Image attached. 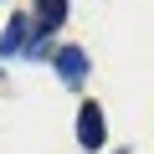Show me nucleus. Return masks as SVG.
Returning a JSON list of instances; mask_svg holds the SVG:
<instances>
[{"instance_id":"obj_1","label":"nucleus","mask_w":154,"mask_h":154,"mask_svg":"<svg viewBox=\"0 0 154 154\" xmlns=\"http://www.w3.org/2000/svg\"><path fill=\"white\" fill-rule=\"evenodd\" d=\"M77 139H82V149H103V108L98 103H88L77 113Z\"/></svg>"},{"instance_id":"obj_2","label":"nucleus","mask_w":154,"mask_h":154,"mask_svg":"<svg viewBox=\"0 0 154 154\" xmlns=\"http://www.w3.org/2000/svg\"><path fill=\"white\" fill-rule=\"evenodd\" d=\"M57 72H62V82H82V77H88V57H82V46H62L57 51Z\"/></svg>"},{"instance_id":"obj_3","label":"nucleus","mask_w":154,"mask_h":154,"mask_svg":"<svg viewBox=\"0 0 154 154\" xmlns=\"http://www.w3.org/2000/svg\"><path fill=\"white\" fill-rule=\"evenodd\" d=\"M26 31H31V21H26V16H11L5 36H0V57H11V51H21V46H26Z\"/></svg>"},{"instance_id":"obj_4","label":"nucleus","mask_w":154,"mask_h":154,"mask_svg":"<svg viewBox=\"0 0 154 154\" xmlns=\"http://www.w3.org/2000/svg\"><path fill=\"white\" fill-rule=\"evenodd\" d=\"M36 11H41V26L51 31V26H62V16H67V0H36Z\"/></svg>"}]
</instances>
